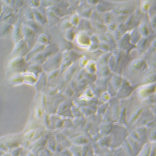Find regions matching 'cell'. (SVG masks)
Returning <instances> with one entry per match:
<instances>
[{"label": "cell", "mask_w": 156, "mask_h": 156, "mask_svg": "<svg viewBox=\"0 0 156 156\" xmlns=\"http://www.w3.org/2000/svg\"><path fill=\"white\" fill-rule=\"evenodd\" d=\"M138 29L142 37L154 36V31L151 27L147 15L145 14L141 19Z\"/></svg>", "instance_id": "1"}, {"label": "cell", "mask_w": 156, "mask_h": 156, "mask_svg": "<svg viewBox=\"0 0 156 156\" xmlns=\"http://www.w3.org/2000/svg\"><path fill=\"white\" fill-rule=\"evenodd\" d=\"M155 36L150 37H142L140 41L136 44V47L139 50L141 54H144L150 48V44Z\"/></svg>", "instance_id": "2"}, {"label": "cell", "mask_w": 156, "mask_h": 156, "mask_svg": "<svg viewBox=\"0 0 156 156\" xmlns=\"http://www.w3.org/2000/svg\"><path fill=\"white\" fill-rule=\"evenodd\" d=\"M144 55L148 68L156 70V51L148 50Z\"/></svg>", "instance_id": "3"}, {"label": "cell", "mask_w": 156, "mask_h": 156, "mask_svg": "<svg viewBox=\"0 0 156 156\" xmlns=\"http://www.w3.org/2000/svg\"><path fill=\"white\" fill-rule=\"evenodd\" d=\"M117 45H118L119 49L123 51L128 50L129 48V45H132L130 41L129 34H125V35H123L118 41Z\"/></svg>", "instance_id": "4"}, {"label": "cell", "mask_w": 156, "mask_h": 156, "mask_svg": "<svg viewBox=\"0 0 156 156\" xmlns=\"http://www.w3.org/2000/svg\"><path fill=\"white\" fill-rule=\"evenodd\" d=\"M131 33L130 32V41L132 45H136L142 36L137 28L132 30Z\"/></svg>", "instance_id": "5"}, {"label": "cell", "mask_w": 156, "mask_h": 156, "mask_svg": "<svg viewBox=\"0 0 156 156\" xmlns=\"http://www.w3.org/2000/svg\"><path fill=\"white\" fill-rule=\"evenodd\" d=\"M151 27L155 31L156 29V14L153 15L151 16L148 17Z\"/></svg>", "instance_id": "6"}, {"label": "cell", "mask_w": 156, "mask_h": 156, "mask_svg": "<svg viewBox=\"0 0 156 156\" xmlns=\"http://www.w3.org/2000/svg\"><path fill=\"white\" fill-rule=\"evenodd\" d=\"M148 50H153L156 51V36L154 37L153 40L151 41L150 46Z\"/></svg>", "instance_id": "7"}, {"label": "cell", "mask_w": 156, "mask_h": 156, "mask_svg": "<svg viewBox=\"0 0 156 156\" xmlns=\"http://www.w3.org/2000/svg\"><path fill=\"white\" fill-rule=\"evenodd\" d=\"M154 35L156 36V29L154 31Z\"/></svg>", "instance_id": "8"}, {"label": "cell", "mask_w": 156, "mask_h": 156, "mask_svg": "<svg viewBox=\"0 0 156 156\" xmlns=\"http://www.w3.org/2000/svg\"></svg>", "instance_id": "9"}]
</instances>
